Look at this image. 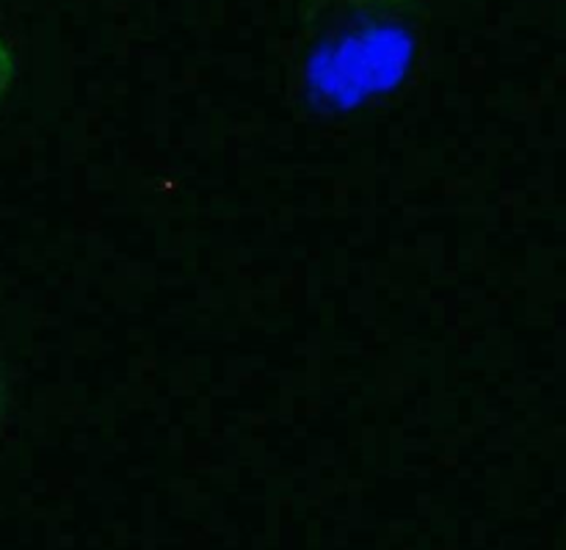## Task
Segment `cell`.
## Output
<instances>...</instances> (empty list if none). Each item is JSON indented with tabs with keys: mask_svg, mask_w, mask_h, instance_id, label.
<instances>
[{
	"mask_svg": "<svg viewBox=\"0 0 566 550\" xmlns=\"http://www.w3.org/2000/svg\"><path fill=\"white\" fill-rule=\"evenodd\" d=\"M423 0H313L291 53V94L318 122L398 103L426 64Z\"/></svg>",
	"mask_w": 566,
	"mask_h": 550,
	"instance_id": "6da1fadb",
	"label": "cell"
},
{
	"mask_svg": "<svg viewBox=\"0 0 566 550\" xmlns=\"http://www.w3.org/2000/svg\"><path fill=\"white\" fill-rule=\"evenodd\" d=\"M0 421H3V387H0Z\"/></svg>",
	"mask_w": 566,
	"mask_h": 550,
	"instance_id": "3957f363",
	"label": "cell"
},
{
	"mask_svg": "<svg viewBox=\"0 0 566 550\" xmlns=\"http://www.w3.org/2000/svg\"><path fill=\"white\" fill-rule=\"evenodd\" d=\"M14 75H17L14 55H11L9 48L0 42V103H3V97L9 94L11 83H14Z\"/></svg>",
	"mask_w": 566,
	"mask_h": 550,
	"instance_id": "7a4b0ae2",
	"label": "cell"
}]
</instances>
